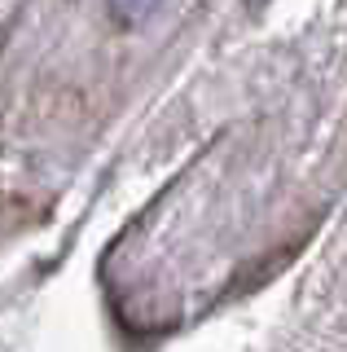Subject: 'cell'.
<instances>
[{"label": "cell", "mask_w": 347, "mask_h": 352, "mask_svg": "<svg viewBox=\"0 0 347 352\" xmlns=\"http://www.w3.org/2000/svg\"><path fill=\"white\" fill-rule=\"evenodd\" d=\"M110 9H115V18H123V22H141L149 9H158V0H110Z\"/></svg>", "instance_id": "cell-1"}]
</instances>
